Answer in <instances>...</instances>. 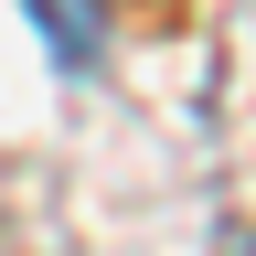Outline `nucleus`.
I'll list each match as a JSON object with an SVG mask.
<instances>
[{"label":"nucleus","mask_w":256,"mask_h":256,"mask_svg":"<svg viewBox=\"0 0 256 256\" xmlns=\"http://www.w3.org/2000/svg\"><path fill=\"white\" fill-rule=\"evenodd\" d=\"M32 22H43V54L64 75H96V54H107V11L96 0H32Z\"/></svg>","instance_id":"obj_1"}]
</instances>
